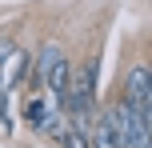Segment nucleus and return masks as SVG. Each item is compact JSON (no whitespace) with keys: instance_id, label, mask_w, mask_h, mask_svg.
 Masks as SVG:
<instances>
[{"instance_id":"obj_3","label":"nucleus","mask_w":152,"mask_h":148,"mask_svg":"<svg viewBox=\"0 0 152 148\" xmlns=\"http://www.w3.org/2000/svg\"><path fill=\"white\" fill-rule=\"evenodd\" d=\"M72 72H76V64L60 52V56H56V64L48 68V76H44V92L52 96V100H64V96H68V88H72Z\"/></svg>"},{"instance_id":"obj_4","label":"nucleus","mask_w":152,"mask_h":148,"mask_svg":"<svg viewBox=\"0 0 152 148\" xmlns=\"http://www.w3.org/2000/svg\"><path fill=\"white\" fill-rule=\"evenodd\" d=\"M92 148H120V120H116V108H100L96 112Z\"/></svg>"},{"instance_id":"obj_6","label":"nucleus","mask_w":152,"mask_h":148,"mask_svg":"<svg viewBox=\"0 0 152 148\" xmlns=\"http://www.w3.org/2000/svg\"><path fill=\"white\" fill-rule=\"evenodd\" d=\"M64 48L56 44V40H48V44H40V52H36V64H32V80H36V88H44V76H48V68L56 64V56H60Z\"/></svg>"},{"instance_id":"obj_7","label":"nucleus","mask_w":152,"mask_h":148,"mask_svg":"<svg viewBox=\"0 0 152 148\" xmlns=\"http://www.w3.org/2000/svg\"><path fill=\"white\" fill-rule=\"evenodd\" d=\"M0 132H16V112H12V88H0Z\"/></svg>"},{"instance_id":"obj_2","label":"nucleus","mask_w":152,"mask_h":148,"mask_svg":"<svg viewBox=\"0 0 152 148\" xmlns=\"http://www.w3.org/2000/svg\"><path fill=\"white\" fill-rule=\"evenodd\" d=\"M152 96V64H132L128 80H124V100H132L136 108H144Z\"/></svg>"},{"instance_id":"obj_9","label":"nucleus","mask_w":152,"mask_h":148,"mask_svg":"<svg viewBox=\"0 0 152 148\" xmlns=\"http://www.w3.org/2000/svg\"><path fill=\"white\" fill-rule=\"evenodd\" d=\"M60 148H92V132H84V128H68V132L60 136Z\"/></svg>"},{"instance_id":"obj_5","label":"nucleus","mask_w":152,"mask_h":148,"mask_svg":"<svg viewBox=\"0 0 152 148\" xmlns=\"http://www.w3.org/2000/svg\"><path fill=\"white\" fill-rule=\"evenodd\" d=\"M24 72H28V56H24L20 48H12V52L4 56V64H0V88H16L24 80Z\"/></svg>"},{"instance_id":"obj_1","label":"nucleus","mask_w":152,"mask_h":148,"mask_svg":"<svg viewBox=\"0 0 152 148\" xmlns=\"http://www.w3.org/2000/svg\"><path fill=\"white\" fill-rule=\"evenodd\" d=\"M116 120H120V148H152V128H148V112L136 108L132 100H116Z\"/></svg>"},{"instance_id":"obj_8","label":"nucleus","mask_w":152,"mask_h":148,"mask_svg":"<svg viewBox=\"0 0 152 148\" xmlns=\"http://www.w3.org/2000/svg\"><path fill=\"white\" fill-rule=\"evenodd\" d=\"M48 112H52V96H32V100H28V124L40 128Z\"/></svg>"}]
</instances>
